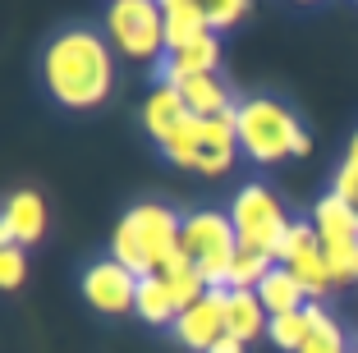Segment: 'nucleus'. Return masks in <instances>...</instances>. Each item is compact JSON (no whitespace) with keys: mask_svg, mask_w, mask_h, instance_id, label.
<instances>
[{"mask_svg":"<svg viewBox=\"0 0 358 353\" xmlns=\"http://www.w3.org/2000/svg\"><path fill=\"white\" fill-rule=\"evenodd\" d=\"M184 120H193V115H189V101H184V92H179V87L157 83L148 96H143V129L157 138V147L166 143L170 134H179V129H184Z\"/></svg>","mask_w":358,"mask_h":353,"instance_id":"12","label":"nucleus"},{"mask_svg":"<svg viewBox=\"0 0 358 353\" xmlns=\"http://www.w3.org/2000/svg\"><path fill=\"white\" fill-rule=\"evenodd\" d=\"M327 266H331V280L336 284H358V239L345 243H327Z\"/></svg>","mask_w":358,"mask_h":353,"instance_id":"25","label":"nucleus"},{"mask_svg":"<svg viewBox=\"0 0 358 353\" xmlns=\"http://www.w3.org/2000/svg\"><path fill=\"white\" fill-rule=\"evenodd\" d=\"M331 193H336V198H345L349 207H358V170H354V166H340V170H336V184H331Z\"/></svg>","mask_w":358,"mask_h":353,"instance_id":"28","label":"nucleus"},{"mask_svg":"<svg viewBox=\"0 0 358 353\" xmlns=\"http://www.w3.org/2000/svg\"><path fill=\"white\" fill-rule=\"evenodd\" d=\"M317 248H322V239H317L313 220H294V225L285 229L280 248H275V261H280V266H289V261H299L303 252H317Z\"/></svg>","mask_w":358,"mask_h":353,"instance_id":"24","label":"nucleus"},{"mask_svg":"<svg viewBox=\"0 0 358 353\" xmlns=\"http://www.w3.org/2000/svg\"><path fill=\"white\" fill-rule=\"evenodd\" d=\"M289 271H294V280L308 289V298H313V303H322V294L336 284V280H331V266H327V252H322V248L303 252L299 261H289Z\"/></svg>","mask_w":358,"mask_h":353,"instance_id":"22","label":"nucleus"},{"mask_svg":"<svg viewBox=\"0 0 358 353\" xmlns=\"http://www.w3.org/2000/svg\"><path fill=\"white\" fill-rule=\"evenodd\" d=\"M134 317H143L148 326H175L179 322V303H175V294H170L166 275H143V280H138Z\"/></svg>","mask_w":358,"mask_h":353,"instance_id":"18","label":"nucleus"},{"mask_svg":"<svg viewBox=\"0 0 358 353\" xmlns=\"http://www.w3.org/2000/svg\"><path fill=\"white\" fill-rule=\"evenodd\" d=\"M308 317H313V331H308V340H303L299 353H354V340H349L345 326H340L322 303H308Z\"/></svg>","mask_w":358,"mask_h":353,"instance_id":"19","label":"nucleus"},{"mask_svg":"<svg viewBox=\"0 0 358 353\" xmlns=\"http://www.w3.org/2000/svg\"><path fill=\"white\" fill-rule=\"evenodd\" d=\"M216 69H221V37H216V32H207V37H198V42H189V46H179V51H170L166 60H161L157 83L184 87L189 78H202V73H216Z\"/></svg>","mask_w":358,"mask_h":353,"instance_id":"11","label":"nucleus"},{"mask_svg":"<svg viewBox=\"0 0 358 353\" xmlns=\"http://www.w3.org/2000/svg\"><path fill=\"white\" fill-rule=\"evenodd\" d=\"M42 83L55 106L92 110L115 87V51L92 28H64L42 51Z\"/></svg>","mask_w":358,"mask_h":353,"instance_id":"1","label":"nucleus"},{"mask_svg":"<svg viewBox=\"0 0 358 353\" xmlns=\"http://www.w3.org/2000/svg\"><path fill=\"white\" fill-rule=\"evenodd\" d=\"M243 19H248V0H211L207 5V23H211L216 37L230 32V28H239Z\"/></svg>","mask_w":358,"mask_h":353,"instance_id":"27","label":"nucleus"},{"mask_svg":"<svg viewBox=\"0 0 358 353\" xmlns=\"http://www.w3.org/2000/svg\"><path fill=\"white\" fill-rule=\"evenodd\" d=\"M234 156H239V129H234V110L221 115V120H198L189 170H198V175H207V179H221V175H230Z\"/></svg>","mask_w":358,"mask_h":353,"instance_id":"8","label":"nucleus"},{"mask_svg":"<svg viewBox=\"0 0 358 353\" xmlns=\"http://www.w3.org/2000/svg\"><path fill=\"white\" fill-rule=\"evenodd\" d=\"M234 129H239V152L257 166H280L289 156L313 152V138L303 134L299 115L275 96H243L234 106Z\"/></svg>","mask_w":358,"mask_h":353,"instance_id":"3","label":"nucleus"},{"mask_svg":"<svg viewBox=\"0 0 358 353\" xmlns=\"http://www.w3.org/2000/svg\"><path fill=\"white\" fill-rule=\"evenodd\" d=\"M207 353H248V344H239V340H234V335H221V340L211 344Z\"/></svg>","mask_w":358,"mask_h":353,"instance_id":"29","label":"nucleus"},{"mask_svg":"<svg viewBox=\"0 0 358 353\" xmlns=\"http://www.w3.org/2000/svg\"><path fill=\"white\" fill-rule=\"evenodd\" d=\"M257 298H262L266 317H289V312H303L308 303H313V298H308V289L294 280V271H289V266H275L271 275L262 280Z\"/></svg>","mask_w":358,"mask_h":353,"instance_id":"17","label":"nucleus"},{"mask_svg":"<svg viewBox=\"0 0 358 353\" xmlns=\"http://www.w3.org/2000/svg\"><path fill=\"white\" fill-rule=\"evenodd\" d=\"M46 234V198L37 188H14L5 198V211H0V248L14 243V248H32L42 243Z\"/></svg>","mask_w":358,"mask_h":353,"instance_id":"10","label":"nucleus"},{"mask_svg":"<svg viewBox=\"0 0 358 353\" xmlns=\"http://www.w3.org/2000/svg\"><path fill=\"white\" fill-rule=\"evenodd\" d=\"M179 252L202 271L207 289H230V266L239 252L230 211H189L184 229H179Z\"/></svg>","mask_w":358,"mask_h":353,"instance_id":"4","label":"nucleus"},{"mask_svg":"<svg viewBox=\"0 0 358 353\" xmlns=\"http://www.w3.org/2000/svg\"><path fill=\"white\" fill-rule=\"evenodd\" d=\"M78 289H83V303L92 312H101V317H134L138 308V275L129 266H120L115 257L92 261L83 271Z\"/></svg>","mask_w":358,"mask_h":353,"instance_id":"7","label":"nucleus"},{"mask_svg":"<svg viewBox=\"0 0 358 353\" xmlns=\"http://www.w3.org/2000/svg\"><path fill=\"white\" fill-rule=\"evenodd\" d=\"M308 220H313V229H317V239H322V248H327V243L358 239V207H349V202L336 198V193H322Z\"/></svg>","mask_w":358,"mask_h":353,"instance_id":"15","label":"nucleus"},{"mask_svg":"<svg viewBox=\"0 0 358 353\" xmlns=\"http://www.w3.org/2000/svg\"><path fill=\"white\" fill-rule=\"evenodd\" d=\"M179 229H184V216L161 202H138L120 216L115 234H110V257L120 266H129L143 280V275H161L166 261L179 252Z\"/></svg>","mask_w":358,"mask_h":353,"instance_id":"2","label":"nucleus"},{"mask_svg":"<svg viewBox=\"0 0 358 353\" xmlns=\"http://www.w3.org/2000/svg\"><path fill=\"white\" fill-rule=\"evenodd\" d=\"M354 353H358V331H354Z\"/></svg>","mask_w":358,"mask_h":353,"instance_id":"31","label":"nucleus"},{"mask_svg":"<svg viewBox=\"0 0 358 353\" xmlns=\"http://www.w3.org/2000/svg\"><path fill=\"white\" fill-rule=\"evenodd\" d=\"M308 331H313V317L303 312H289V317H271V331H266V340L275 344L280 353H299L308 340Z\"/></svg>","mask_w":358,"mask_h":353,"instance_id":"23","label":"nucleus"},{"mask_svg":"<svg viewBox=\"0 0 358 353\" xmlns=\"http://www.w3.org/2000/svg\"><path fill=\"white\" fill-rule=\"evenodd\" d=\"M161 275H166V284H170V294H175L179 312L193 308L198 298H207V280H202V271L193 266V261L184 257V252H175V257L166 261V271H161Z\"/></svg>","mask_w":358,"mask_h":353,"instance_id":"20","label":"nucleus"},{"mask_svg":"<svg viewBox=\"0 0 358 353\" xmlns=\"http://www.w3.org/2000/svg\"><path fill=\"white\" fill-rule=\"evenodd\" d=\"M161 19H166V55L211 32L207 5H198V0H161Z\"/></svg>","mask_w":358,"mask_h":353,"instance_id":"13","label":"nucleus"},{"mask_svg":"<svg viewBox=\"0 0 358 353\" xmlns=\"http://www.w3.org/2000/svg\"><path fill=\"white\" fill-rule=\"evenodd\" d=\"M106 37L129 60H166V19L157 0H115L106 10Z\"/></svg>","mask_w":358,"mask_h":353,"instance_id":"6","label":"nucleus"},{"mask_svg":"<svg viewBox=\"0 0 358 353\" xmlns=\"http://www.w3.org/2000/svg\"><path fill=\"white\" fill-rule=\"evenodd\" d=\"M230 225L239 234V248H257V252L275 257L285 229L294 220L285 216L280 198L266 184H243V188H234V198H230Z\"/></svg>","mask_w":358,"mask_h":353,"instance_id":"5","label":"nucleus"},{"mask_svg":"<svg viewBox=\"0 0 358 353\" xmlns=\"http://www.w3.org/2000/svg\"><path fill=\"white\" fill-rule=\"evenodd\" d=\"M225 312H230V289H207V298H198L193 308L179 312V322L170 326L179 340V349L207 353L211 344L225 335Z\"/></svg>","mask_w":358,"mask_h":353,"instance_id":"9","label":"nucleus"},{"mask_svg":"<svg viewBox=\"0 0 358 353\" xmlns=\"http://www.w3.org/2000/svg\"><path fill=\"white\" fill-rule=\"evenodd\" d=\"M280 261L271 252H257V248H239L234 252V266H230V289H262V280Z\"/></svg>","mask_w":358,"mask_h":353,"instance_id":"21","label":"nucleus"},{"mask_svg":"<svg viewBox=\"0 0 358 353\" xmlns=\"http://www.w3.org/2000/svg\"><path fill=\"white\" fill-rule=\"evenodd\" d=\"M23 280H28V248H14V243H5V248H0V289L14 294Z\"/></svg>","mask_w":358,"mask_h":353,"instance_id":"26","label":"nucleus"},{"mask_svg":"<svg viewBox=\"0 0 358 353\" xmlns=\"http://www.w3.org/2000/svg\"><path fill=\"white\" fill-rule=\"evenodd\" d=\"M271 331V317H266L257 289H230V312H225V335H234L239 344H253Z\"/></svg>","mask_w":358,"mask_h":353,"instance_id":"14","label":"nucleus"},{"mask_svg":"<svg viewBox=\"0 0 358 353\" xmlns=\"http://www.w3.org/2000/svg\"><path fill=\"white\" fill-rule=\"evenodd\" d=\"M179 92H184V101H189V115H193V120H221V115H230L234 106H239V101H230V87L221 83V73L189 78Z\"/></svg>","mask_w":358,"mask_h":353,"instance_id":"16","label":"nucleus"},{"mask_svg":"<svg viewBox=\"0 0 358 353\" xmlns=\"http://www.w3.org/2000/svg\"><path fill=\"white\" fill-rule=\"evenodd\" d=\"M345 166L358 170V129H354V138H349V147H345Z\"/></svg>","mask_w":358,"mask_h":353,"instance_id":"30","label":"nucleus"}]
</instances>
